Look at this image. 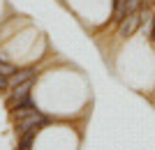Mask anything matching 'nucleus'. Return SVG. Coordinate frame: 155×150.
I'll return each mask as SVG.
<instances>
[{
	"label": "nucleus",
	"mask_w": 155,
	"mask_h": 150,
	"mask_svg": "<svg viewBox=\"0 0 155 150\" xmlns=\"http://www.w3.org/2000/svg\"><path fill=\"white\" fill-rule=\"evenodd\" d=\"M141 2L143 0H125V16L132 14V12H137V9L141 7Z\"/></svg>",
	"instance_id": "7"
},
{
	"label": "nucleus",
	"mask_w": 155,
	"mask_h": 150,
	"mask_svg": "<svg viewBox=\"0 0 155 150\" xmlns=\"http://www.w3.org/2000/svg\"><path fill=\"white\" fill-rule=\"evenodd\" d=\"M37 69L35 67H26V69H16V72L9 76V88L12 85H19V83H26V81H35L37 78Z\"/></svg>",
	"instance_id": "3"
},
{
	"label": "nucleus",
	"mask_w": 155,
	"mask_h": 150,
	"mask_svg": "<svg viewBox=\"0 0 155 150\" xmlns=\"http://www.w3.org/2000/svg\"><path fill=\"white\" fill-rule=\"evenodd\" d=\"M14 72H16V65H14V62H9V60H5L2 56H0V74H5V76H12Z\"/></svg>",
	"instance_id": "6"
},
{
	"label": "nucleus",
	"mask_w": 155,
	"mask_h": 150,
	"mask_svg": "<svg viewBox=\"0 0 155 150\" xmlns=\"http://www.w3.org/2000/svg\"><path fill=\"white\" fill-rule=\"evenodd\" d=\"M150 39H153V44H155V16H153V26H150Z\"/></svg>",
	"instance_id": "9"
},
{
	"label": "nucleus",
	"mask_w": 155,
	"mask_h": 150,
	"mask_svg": "<svg viewBox=\"0 0 155 150\" xmlns=\"http://www.w3.org/2000/svg\"><path fill=\"white\" fill-rule=\"evenodd\" d=\"M125 19V0H114V21L120 23Z\"/></svg>",
	"instance_id": "5"
},
{
	"label": "nucleus",
	"mask_w": 155,
	"mask_h": 150,
	"mask_svg": "<svg viewBox=\"0 0 155 150\" xmlns=\"http://www.w3.org/2000/svg\"><path fill=\"white\" fill-rule=\"evenodd\" d=\"M7 88H9V76L0 74V90H7Z\"/></svg>",
	"instance_id": "8"
},
{
	"label": "nucleus",
	"mask_w": 155,
	"mask_h": 150,
	"mask_svg": "<svg viewBox=\"0 0 155 150\" xmlns=\"http://www.w3.org/2000/svg\"><path fill=\"white\" fill-rule=\"evenodd\" d=\"M148 7H150V2H146V0H143L141 7H139L137 12L127 14V16L118 23V35H120V37H132V35L139 30V26L146 21V16H148Z\"/></svg>",
	"instance_id": "1"
},
{
	"label": "nucleus",
	"mask_w": 155,
	"mask_h": 150,
	"mask_svg": "<svg viewBox=\"0 0 155 150\" xmlns=\"http://www.w3.org/2000/svg\"><path fill=\"white\" fill-rule=\"evenodd\" d=\"M37 127H32V129H26L19 134V145H16V150H30L32 143H35V136H37Z\"/></svg>",
	"instance_id": "4"
},
{
	"label": "nucleus",
	"mask_w": 155,
	"mask_h": 150,
	"mask_svg": "<svg viewBox=\"0 0 155 150\" xmlns=\"http://www.w3.org/2000/svg\"><path fill=\"white\" fill-rule=\"evenodd\" d=\"M32 85H35V81H26V83L12 85V92H9V97H7V106H9V109H14V106H19L21 102L30 99Z\"/></svg>",
	"instance_id": "2"
}]
</instances>
